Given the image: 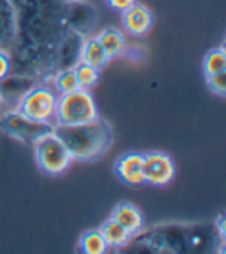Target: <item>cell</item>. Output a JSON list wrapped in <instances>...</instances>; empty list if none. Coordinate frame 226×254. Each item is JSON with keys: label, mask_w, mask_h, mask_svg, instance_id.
<instances>
[{"label": "cell", "mask_w": 226, "mask_h": 254, "mask_svg": "<svg viewBox=\"0 0 226 254\" xmlns=\"http://www.w3.org/2000/svg\"><path fill=\"white\" fill-rule=\"evenodd\" d=\"M55 133L62 139L71 158L76 161L98 160L113 143L112 126L101 117L76 126H55Z\"/></svg>", "instance_id": "6da1fadb"}, {"label": "cell", "mask_w": 226, "mask_h": 254, "mask_svg": "<svg viewBox=\"0 0 226 254\" xmlns=\"http://www.w3.org/2000/svg\"><path fill=\"white\" fill-rule=\"evenodd\" d=\"M99 117L96 103L89 90L78 88V90L64 93L57 98L55 124L56 126H76L89 123Z\"/></svg>", "instance_id": "7a4b0ae2"}, {"label": "cell", "mask_w": 226, "mask_h": 254, "mask_svg": "<svg viewBox=\"0 0 226 254\" xmlns=\"http://www.w3.org/2000/svg\"><path fill=\"white\" fill-rule=\"evenodd\" d=\"M34 152L37 166L48 175L64 174L73 161L68 149L55 130L37 139L34 143Z\"/></svg>", "instance_id": "3957f363"}, {"label": "cell", "mask_w": 226, "mask_h": 254, "mask_svg": "<svg viewBox=\"0 0 226 254\" xmlns=\"http://www.w3.org/2000/svg\"><path fill=\"white\" fill-rule=\"evenodd\" d=\"M55 126V123L36 121L25 117L17 109L0 117V130L27 144H34L44 135L53 132Z\"/></svg>", "instance_id": "277c9868"}, {"label": "cell", "mask_w": 226, "mask_h": 254, "mask_svg": "<svg viewBox=\"0 0 226 254\" xmlns=\"http://www.w3.org/2000/svg\"><path fill=\"white\" fill-rule=\"evenodd\" d=\"M56 103H57V96L55 95L52 88H48L45 85H36L31 87L20 98L17 110L23 113L25 117L33 118L36 121L53 123Z\"/></svg>", "instance_id": "5b68a950"}, {"label": "cell", "mask_w": 226, "mask_h": 254, "mask_svg": "<svg viewBox=\"0 0 226 254\" xmlns=\"http://www.w3.org/2000/svg\"><path fill=\"white\" fill-rule=\"evenodd\" d=\"M144 155V179L154 186H165L175 177V164L170 155L160 150L146 152Z\"/></svg>", "instance_id": "8992f818"}, {"label": "cell", "mask_w": 226, "mask_h": 254, "mask_svg": "<svg viewBox=\"0 0 226 254\" xmlns=\"http://www.w3.org/2000/svg\"><path fill=\"white\" fill-rule=\"evenodd\" d=\"M115 174L118 179L130 186H140L146 183L144 179V155L140 152H127L115 161Z\"/></svg>", "instance_id": "52a82bcc"}, {"label": "cell", "mask_w": 226, "mask_h": 254, "mask_svg": "<svg viewBox=\"0 0 226 254\" xmlns=\"http://www.w3.org/2000/svg\"><path fill=\"white\" fill-rule=\"evenodd\" d=\"M154 17L146 5L133 3L122 11V27L133 36H143L152 28Z\"/></svg>", "instance_id": "ba28073f"}, {"label": "cell", "mask_w": 226, "mask_h": 254, "mask_svg": "<svg viewBox=\"0 0 226 254\" xmlns=\"http://www.w3.org/2000/svg\"><path fill=\"white\" fill-rule=\"evenodd\" d=\"M112 219L118 222L130 236L140 233L144 226V219H143L141 211L138 209L133 203H129V201H122L119 205H116L115 209L112 211Z\"/></svg>", "instance_id": "9c48e42d"}, {"label": "cell", "mask_w": 226, "mask_h": 254, "mask_svg": "<svg viewBox=\"0 0 226 254\" xmlns=\"http://www.w3.org/2000/svg\"><path fill=\"white\" fill-rule=\"evenodd\" d=\"M96 39L99 44H101L109 59L119 56L125 48V37L116 28H107V30L101 31Z\"/></svg>", "instance_id": "30bf717a"}, {"label": "cell", "mask_w": 226, "mask_h": 254, "mask_svg": "<svg viewBox=\"0 0 226 254\" xmlns=\"http://www.w3.org/2000/svg\"><path fill=\"white\" fill-rule=\"evenodd\" d=\"M16 36V16L9 0H0V47Z\"/></svg>", "instance_id": "8fae6325"}, {"label": "cell", "mask_w": 226, "mask_h": 254, "mask_svg": "<svg viewBox=\"0 0 226 254\" xmlns=\"http://www.w3.org/2000/svg\"><path fill=\"white\" fill-rule=\"evenodd\" d=\"M81 59L82 62L89 64V65L101 70L106 64L109 62V58L106 55V52L103 50L101 44L98 42L96 37H90L82 44L81 48Z\"/></svg>", "instance_id": "7c38bea8"}, {"label": "cell", "mask_w": 226, "mask_h": 254, "mask_svg": "<svg viewBox=\"0 0 226 254\" xmlns=\"http://www.w3.org/2000/svg\"><path fill=\"white\" fill-rule=\"evenodd\" d=\"M99 231H101L107 247H112V248H121L127 244L129 239H130V234L112 217L103 223Z\"/></svg>", "instance_id": "4fadbf2b"}, {"label": "cell", "mask_w": 226, "mask_h": 254, "mask_svg": "<svg viewBox=\"0 0 226 254\" xmlns=\"http://www.w3.org/2000/svg\"><path fill=\"white\" fill-rule=\"evenodd\" d=\"M107 248L109 247L99 230L85 231L79 239V250L84 254H103Z\"/></svg>", "instance_id": "5bb4252c"}, {"label": "cell", "mask_w": 226, "mask_h": 254, "mask_svg": "<svg viewBox=\"0 0 226 254\" xmlns=\"http://www.w3.org/2000/svg\"><path fill=\"white\" fill-rule=\"evenodd\" d=\"M203 71L206 76L226 71V52L223 47L212 48L203 59Z\"/></svg>", "instance_id": "9a60e30c"}, {"label": "cell", "mask_w": 226, "mask_h": 254, "mask_svg": "<svg viewBox=\"0 0 226 254\" xmlns=\"http://www.w3.org/2000/svg\"><path fill=\"white\" fill-rule=\"evenodd\" d=\"M55 87L60 95L70 93V92H74V90H78V88H81L78 78H76V71H74V67L64 68L62 71H59L55 78Z\"/></svg>", "instance_id": "2e32d148"}, {"label": "cell", "mask_w": 226, "mask_h": 254, "mask_svg": "<svg viewBox=\"0 0 226 254\" xmlns=\"http://www.w3.org/2000/svg\"><path fill=\"white\" fill-rule=\"evenodd\" d=\"M74 71H76L79 87L85 88V90L92 88L99 79V70L89 65V64H85V62H81V64H78V65H74Z\"/></svg>", "instance_id": "e0dca14e"}, {"label": "cell", "mask_w": 226, "mask_h": 254, "mask_svg": "<svg viewBox=\"0 0 226 254\" xmlns=\"http://www.w3.org/2000/svg\"><path fill=\"white\" fill-rule=\"evenodd\" d=\"M206 82H208V87L212 93H216L219 96L226 95V71L206 76Z\"/></svg>", "instance_id": "ac0fdd59"}, {"label": "cell", "mask_w": 226, "mask_h": 254, "mask_svg": "<svg viewBox=\"0 0 226 254\" xmlns=\"http://www.w3.org/2000/svg\"><path fill=\"white\" fill-rule=\"evenodd\" d=\"M9 71H11V59L3 50H0V79L6 78Z\"/></svg>", "instance_id": "d6986e66"}, {"label": "cell", "mask_w": 226, "mask_h": 254, "mask_svg": "<svg viewBox=\"0 0 226 254\" xmlns=\"http://www.w3.org/2000/svg\"><path fill=\"white\" fill-rule=\"evenodd\" d=\"M136 0H106V3L112 8V9H116V11H124L127 9L130 5H133Z\"/></svg>", "instance_id": "ffe728a7"}, {"label": "cell", "mask_w": 226, "mask_h": 254, "mask_svg": "<svg viewBox=\"0 0 226 254\" xmlns=\"http://www.w3.org/2000/svg\"><path fill=\"white\" fill-rule=\"evenodd\" d=\"M59 2H62V3H71V2H74V0H59Z\"/></svg>", "instance_id": "44dd1931"}, {"label": "cell", "mask_w": 226, "mask_h": 254, "mask_svg": "<svg viewBox=\"0 0 226 254\" xmlns=\"http://www.w3.org/2000/svg\"><path fill=\"white\" fill-rule=\"evenodd\" d=\"M0 103H2V99H0Z\"/></svg>", "instance_id": "7402d4cb"}]
</instances>
